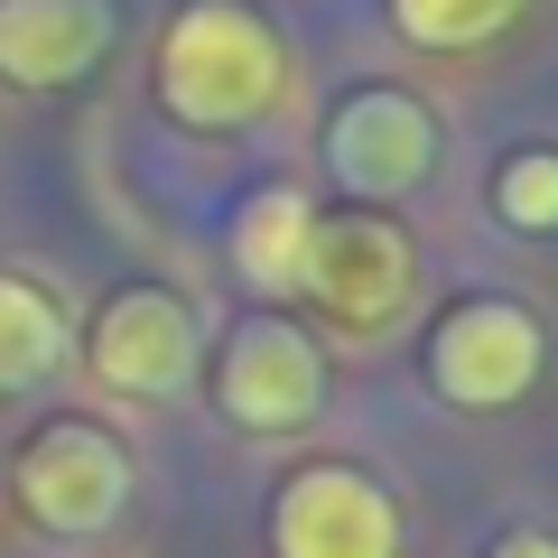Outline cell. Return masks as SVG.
<instances>
[{
  "label": "cell",
  "mask_w": 558,
  "mask_h": 558,
  "mask_svg": "<svg viewBox=\"0 0 558 558\" xmlns=\"http://www.w3.org/2000/svg\"><path fill=\"white\" fill-rule=\"evenodd\" d=\"M289 38L252 0H186L159 38V112L186 131H252L289 102Z\"/></svg>",
  "instance_id": "1"
},
{
  "label": "cell",
  "mask_w": 558,
  "mask_h": 558,
  "mask_svg": "<svg viewBox=\"0 0 558 558\" xmlns=\"http://www.w3.org/2000/svg\"><path fill=\"white\" fill-rule=\"evenodd\" d=\"M289 299L344 344L391 336V326L410 317V299H418V252H410V233H400L391 215H317Z\"/></svg>",
  "instance_id": "2"
},
{
  "label": "cell",
  "mask_w": 558,
  "mask_h": 558,
  "mask_svg": "<svg viewBox=\"0 0 558 558\" xmlns=\"http://www.w3.org/2000/svg\"><path fill=\"white\" fill-rule=\"evenodd\" d=\"M438 112L400 84H354V94L326 112V168H336L344 196L363 205H400L438 178Z\"/></svg>",
  "instance_id": "3"
},
{
  "label": "cell",
  "mask_w": 558,
  "mask_h": 558,
  "mask_svg": "<svg viewBox=\"0 0 558 558\" xmlns=\"http://www.w3.org/2000/svg\"><path fill=\"white\" fill-rule=\"evenodd\" d=\"M10 494H20V512L38 521V531L94 539V531H112L121 502H131V457L102 438L94 418H47L38 438L10 457Z\"/></svg>",
  "instance_id": "4"
},
{
  "label": "cell",
  "mask_w": 558,
  "mask_h": 558,
  "mask_svg": "<svg viewBox=\"0 0 558 558\" xmlns=\"http://www.w3.org/2000/svg\"><path fill=\"white\" fill-rule=\"evenodd\" d=\"M539 363H549V336L512 299H465V307H447L428 326V381L457 410H512L539 381Z\"/></svg>",
  "instance_id": "5"
},
{
  "label": "cell",
  "mask_w": 558,
  "mask_h": 558,
  "mask_svg": "<svg viewBox=\"0 0 558 558\" xmlns=\"http://www.w3.org/2000/svg\"><path fill=\"white\" fill-rule=\"evenodd\" d=\"M317 400H326V363H317V336H307V326H289L279 307H260V317H242L233 336H223L215 410L233 418V428L279 438V428H307Z\"/></svg>",
  "instance_id": "6"
},
{
  "label": "cell",
  "mask_w": 558,
  "mask_h": 558,
  "mask_svg": "<svg viewBox=\"0 0 558 558\" xmlns=\"http://www.w3.org/2000/svg\"><path fill=\"white\" fill-rule=\"evenodd\" d=\"M196 354H205V326L178 289H121V299H102L94 336H84L94 381L121 400H178L196 381Z\"/></svg>",
  "instance_id": "7"
},
{
  "label": "cell",
  "mask_w": 558,
  "mask_h": 558,
  "mask_svg": "<svg viewBox=\"0 0 558 558\" xmlns=\"http://www.w3.org/2000/svg\"><path fill=\"white\" fill-rule=\"evenodd\" d=\"M279 558H400V512L363 465H299L270 502Z\"/></svg>",
  "instance_id": "8"
},
{
  "label": "cell",
  "mask_w": 558,
  "mask_h": 558,
  "mask_svg": "<svg viewBox=\"0 0 558 558\" xmlns=\"http://www.w3.org/2000/svg\"><path fill=\"white\" fill-rule=\"evenodd\" d=\"M112 38H121L112 0H0V84L65 94L112 57Z\"/></svg>",
  "instance_id": "9"
},
{
  "label": "cell",
  "mask_w": 558,
  "mask_h": 558,
  "mask_svg": "<svg viewBox=\"0 0 558 558\" xmlns=\"http://www.w3.org/2000/svg\"><path fill=\"white\" fill-rule=\"evenodd\" d=\"M307 223H317V205L299 186H260L233 215V270L252 289H270V299H289L299 289V260H307Z\"/></svg>",
  "instance_id": "10"
},
{
  "label": "cell",
  "mask_w": 558,
  "mask_h": 558,
  "mask_svg": "<svg viewBox=\"0 0 558 558\" xmlns=\"http://www.w3.org/2000/svg\"><path fill=\"white\" fill-rule=\"evenodd\" d=\"M65 363V307L28 279H0V391H38Z\"/></svg>",
  "instance_id": "11"
},
{
  "label": "cell",
  "mask_w": 558,
  "mask_h": 558,
  "mask_svg": "<svg viewBox=\"0 0 558 558\" xmlns=\"http://www.w3.org/2000/svg\"><path fill=\"white\" fill-rule=\"evenodd\" d=\"M531 0H391V28L428 57H465V47H494Z\"/></svg>",
  "instance_id": "12"
},
{
  "label": "cell",
  "mask_w": 558,
  "mask_h": 558,
  "mask_svg": "<svg viewBox=\"0 0 558 558\" xmlns=\"http://www.w3.org/2000/svg\"><path fill=\"white\" fill-rule=\"evenodd\" d=\"M494 215L512 233H558V149H512L494 168Z\"/></svg>",
  "instance_id": "13"
},
{
  "label": "cell",
  "mask_w": 558,
  "mask_h": 558,
  "mask_svg": "<svg viewBox=\"0 0 558 558\" xmlns=\"http://www.w3.org/2000/svg\"><path fill=\"white\" fill-rule=\"evenodd\" d=\"M484 558H558V539L549 531H512V539H494Z\"/></svg>",
  "instance_id": "14"
}]
</instances>
